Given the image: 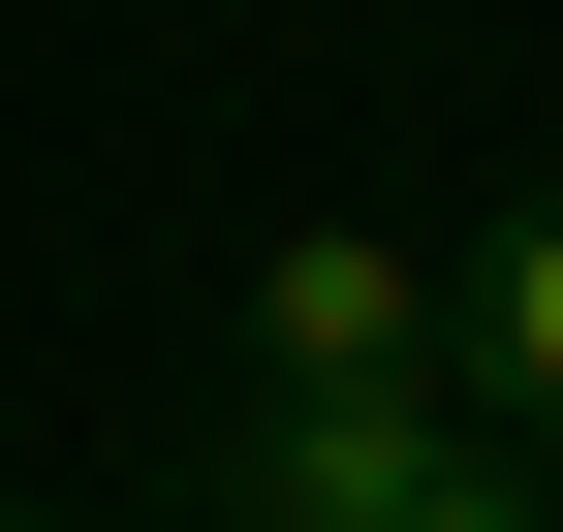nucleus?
Returning <instances> with one entry per match:
<instances>
[{
  "label": "nucleus",
  "instance_id": "obj_2",
  "mask_svg": "<svg viewBox=\"0 0 563 532\" xmlns=\"http://www.w3.org/2000/svg\"><path fill=\"white\" fill-rule=\"evenodd\" d=\"M251 376H470V251H407V220H282V251H251Z\"/></svg>",
  "mask_w": 563,
  "mask_h": 532
},
{
  "label": "nucleus",
  "instance_id": "obj_3",
  "mask_svg": "<svg viewBox=\"0 0 563 532\" xmlns=\"http://www.w3.org/2000/svg\"><path fill=\"white\" fill-rule=\"evenodd\" d=\"M470 439H532V470H563V188L470 220Z\"/></svg>",
  "mask_w": 563,
  "mask_h": 532
},
{
  "label": "nucleus",
  "instance_id": "obj_5",
  "mask_svg": "<svg viewBox=\"0 0 563 532\" xmlns=\"http://www.w3.org/2000/svg\"><path fill=\"white\" fill-rule=\"evenodd\" d=\"M0 532H32V501H0Z\"/></svg>",
  "mask_w": 563,
  "mask_h": 532
},
{
  "label": "nucleus",
  "instance_id": "obj_4",
  "mask_svg": "<svg viewBox=\"0 0 563 532\" xmlns=\"http://www.w3.org/2000/svg\"><path fill=\"white\" fill-rule=\"evenodd\" d=\"M407 532H563V470H532V439H470V470L407 501Z\"/></svg>",
  "mask_w": 563,
  "mask_h": 532
},
{
  "label": "nucleus",
  "instance_id": "obj_1",
  "mask_svg": "<svg viewBox=\"0 0 563 532\" xmlns=\"http://www.w3.org/2000/svg\"><path fill=\"white\" fill-rule=\"evenodd\" d=\"M439 470H470V376H251V408L188 439L220 532H407Z\"/></svg>",
  "mask_w": 563,
  "mask_h": 532
}]
</instances>
